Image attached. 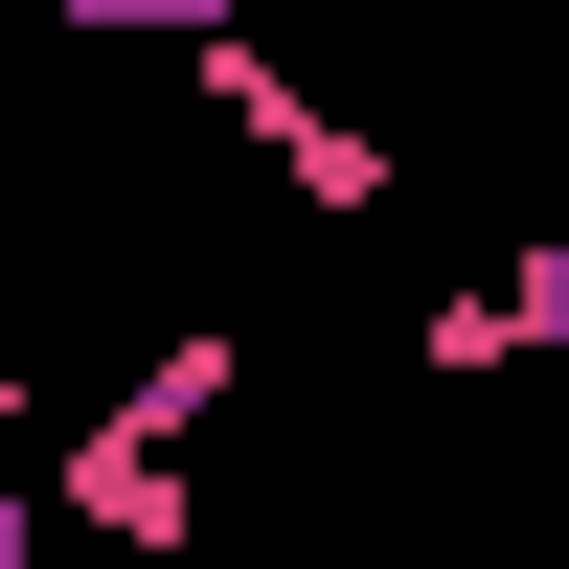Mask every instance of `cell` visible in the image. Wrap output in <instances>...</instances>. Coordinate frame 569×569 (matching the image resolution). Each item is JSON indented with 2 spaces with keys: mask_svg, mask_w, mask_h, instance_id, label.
Listing matches in <instances>:
<instances>
[{
  "mask_svg": "<svg viewBox=\"0 0 569 569\" xmlns=\"http://www.w3.org/2000/svg\"><path fill=\"white\" fill-rule=\"evenodd\" d=\"M46 525H91V547L160 569L182 525H206V479H182V433H137V410H69V433H46Z\"/></svg>",
  "mask_w": 569,
  "mask_h": 569,
  "instance_id": "cell-1",
  "label": "cell"
},
{
  "mask_svg": "<svg viewBox=\"0 0 569 569\" xmlns=\"http://www.w3.org/2000/svg\"><path fill=\"white\" fill-rule=\"evenodd\" d=\"M0 569H46V479H23V456H0Z\"/></svg>",
  "mask_w": 569,
  "mask_h": 569,
  "instance_id": "cell-3",
  "label": "cell"
},
{
  "mask_svg": "<svg viewBox=\"0 0 569 569\" xmlns=\"http://www.w3.org/2000/svg\"><path fill=\"white\" fill-rule=\"evenodd\" d=\"M410 342H433V388H479V365H525V342H569V251H525V273H479V297H433Z\"/></svg>",
  "mask_w": 569,
  "mask_h": 569,
  "instance_id": "cell-2",
  "label": "cell"
}]
</instances>
